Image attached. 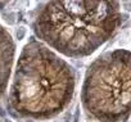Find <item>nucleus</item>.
Here are the masks:
<instances>
[{"mask_svg":"<svg viewBox=\"0 0 131 122\" xmlns=\"http://www.w3.org/2000/svg\"><path fill=\"white\" fill-rule=\"evenodd\" d=\"M75 70L44 42L32 37L21 51L9 91V107L32 119L58 116L71 103Z\"/></svg>","mask_w":131,"mask_h":122,"instance_id":"1","label":"nucleus"},{"mask_svg":"<svg viewBox=\"0 0 131 122\" xmlns=\"http://www.w3.org/2000/svg\"><path fill=\"white\" fill-rule=\"evenodd\" d=\"M118 2H49L35 18V35L70 58L89 57L121 25Z\"/></svg>","mask_w":131,"mask_h":122,"instance_id":"2","label":"nucleus"},{"mask_svg":"<svg viewBox=\"0 0 131 122\" xmlns=\"http://www.w3.org/2000/svg\"><path fill=\"white\" fill-rule=\"evenodd\" d=\"M81 103L100 122H125L131 116V51H105L87 67Z\"/></svg>","mask_w":131,"mask_h":122,"instance_id":"3","label":"nucleus"},{"mask_svg":"<svg viewBox=\"0 0 131 122\" xmlns=\"http://www.w3.org/2000/svg\"><path fill=\"white\" fill-rule=\"evenodd\" d=\"M14 54H16L14 40L12 35L0 25V98L7 91L14 62Z\"/></svg>","mask_w":131,"mask_h":122,"instance_id":"4","label":"nucleus"},{"mask_svg":"<svg viewBox=\"0 0 131 122\" xmlns=\"http://www.w3.org/2000/svg\"><path fill=\"white\" fill-rule=\"evenodd\" d=\"M3 17H4L5 22H8L9 25H13L14 22H16V19H14L16 14H14V13H9V14H3Z\"/></svg>","mask_w":131,"mask_h":122,"instance_id":"5","label":"nucleus"},{"mask_svg":"<svg viewBox=\"0 0 131 122\" xmlns=\"http://www.w3.org/2000/svg\"><path fill=\"white\" fill-rule=\"evenodd\" d=\"M16 35H17V39L18 40H22V39L25 37V35H26V28L25 27H18Z\"/></svg>","mask_w":131,"mask_h":122,"instance_id":"6","label":"nucleus"},{"mask_svg":"<svg viewBox=\"0 0 131 122\" xmlns=\"http://www.w3.org/2000/svg\"><path fill=\"white\" fill-rule=\"evenodd\" d=\"M79 121H80V105L76 107L75 116H73V122H79Z\"/></svg>","mask_w":131,"mask_h":122,"instance_id":"7","label":"nucleus"},{"mask_svg":"<svg viewBox=\"0 0 131 122\" xmlns=\"http://www.w3.org/2000/svg\"><path fill=\"white\" fill-rule=\"evenodd\" d=\"M122 5H123V7H127V8H126L127 12H130V10H131V3H126V2H123Z\"/></svg>","mask_w":131,"mask_h":122,"instance_id":"8","label":"nucleus"},{"mask_svg":"<svg viewBox=\"0 0 131 122\" xmlns=\"http://www.w3.org/2000/svg\"><path fill=\"white\" fill-rule=\"evenodd\" d=\"M5 114H7V113H5V110H4L2 107H0V117H5Z\"/></svg>","mask_w":131,"mask_h":122,"instance_id":"9","label":"nucleus"},{"mask_svg":"<svg viewBox=\"0 0 131 122\" xmlns=\"http://www.w3.org/2000/svg\"><path fill=\"white\" fill-rule=\"evenodd\" d=\"M5 5H8V3H7V2H0V9H3Z\"/></svg>","mask_w":131,"mask_h":122,"instance_id":"10","label":"nucleus"},{"mask_svg":"<svg viewBox=\"0 0 131 122\" xmlns=\"http://www.w3.org/2000/svg\"><path fill=\"white\" fill-rule=\"evenodd\" d=\"M5 122H10V121H9V119H8V121H5Z\"/></svg>","mask_w":131,"mask_h":122,"instance_id":"11","label":"nucleus"}]
</instances>
